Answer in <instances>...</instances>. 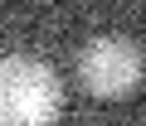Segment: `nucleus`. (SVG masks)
Segmentation results:
<instances>
[{
	"label": "nucleus",
	"mask_w": 146,
	"mask_h": 126,
	"mask_svg": "<svg viewBox=\"0 0 146 126\" xmlns=\"http://www.w3.org/2000/svg\"><path fill=\"white\" fill-rule=\"evenodd\" d=\"M146 78V49L127 34H98L78 49V83L93 97H127Z\"/></svg>",
	"instance_id": "2"
},
{
	"label": "nucleus",
	"mask_w": 146,
	"mask_h": 126,
	"mask_svg": "<svg viewBox=\"0 0 146 126\" xmlns=\"http://www.w3.org/2000/svg\"><path fill=\"white\" fill-rule=\"evenodd\" d=\"M63 83L39 53H0V126H54Z\"/></svg>",
	"instance_id": "1"
}]
</instances>
